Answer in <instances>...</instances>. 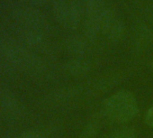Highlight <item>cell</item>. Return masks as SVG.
I'll list each match as a JSON object with an SVG mask.
<instances>
[{
	"label": "cell",
	"mask_w": 153,
	"mask_h": 138,
	"mask_svg": "<svg viewBox=\"0 0 153 138\" xmlns=\"http://www.w3.org/2000/svg\"><path fill=\"white\" fill-rule=\"evenodd\" d=\"M139 112L134 96L126 90H121L107 98L102 104V114L115 123H126L132 120Z\"/></svg>",
	"instance_id": "1"
},
{
	"label": "cell",
	"mask_w": 153,
	"mask_h": 138,
	"mask_svg": "<svg viewBox=\"0 0 153 138\" xmlns=\"http://www.w3.org/2000/svg\"><path fill=\"white\" fill-rule=\"evenodd\" d=\"M53 10L58 21L69 29L78 27L85 15L81 0H57Z\"/></svg>",
	"instance_id": "2"
},
{
	"label": "cell",
	"mask_w": 153,
	"mask_h": 138,
	"mask_svg": "<svg viewBox=\"0 0 153 138\" xmlns=\"http://www.w3.org/2000/svg\"><path fill=\"white\" fill-rule=\"evenodd\" d=\"M102 34L107 40L117 43L125 35L126 28L122 18L111 8H108L101 18Z\"/></svg>",
	"instance_id": "3"
},
{
	"label": "cell",
	"mask_w": 153,
	"mask_h": 138,
	"mask_svg": "<svg viewBox=\"0 0 153 138\" xmlns=\"http://www.w3.org/2000/svg\"><path fill=\"white\" fill-rule=\"evenodd\" d=\"M91 62L83 57H76L69 60L66 65V72L73 77H84L91 71Z\"/></svg>",
	"instance_id": "4"
},
{
	"label": "cell",
	"mask_w": 153,
	"mask_h": 138,
	"mask_svg": "<svg viewBox=\"0 0 153 138\" xmlns=\"http://www.w3.org/2000/svg\"><path fill=\"white\" fill-rule=\"evenodd\" d=\"M65 44L68 52L75 55L76 57H83L90 50L89 41L85 36H69L66 40Z\"/></svg>",
	"instance_id": "5"
},
{
	"label": "cell",
	"mask_w": 153,
	"mask_h": 138,
	"mask_svg": "<svg viewBox=\"0 0 153 138\" xmlns=\"http://www.w3.org/2000/svg\"><path fill=\"white\" fill-rule=\"evenodd\" d=\"M0 102H1L4 112L10 118H17L22 113V107L13 95L1 92L0 93Z\"/></svg>",
	"instance_id": "6"
},
{
	"label": "cell",
	"mask_w": 153,
	"mask_h": 138,
	"mask_svg": "<svg viewBox=\"0 0 153 138\" xmlns=\"http://www.w3.org/2000/svg\"><path fill=\"white\" fill-rule=\"evenodd\" d=\"M84 14L87 16L97 17L101 20L103 15L109 8L106 7L105 0H81Z\"/></svg>",
	"instance_id": "7"
},
{
	"label": "cell",
	"mask_w": 153,
	"mask_h": 138,
	"mask_svg": "<svg viewBox=\"0 0 153 138\" xmlns=\"http://www.w3.org/2000/svg\"><path fill=\"white\" fill-rule=\"evenodd\" d=\"M84 36L90 42L97 38L100 33H102L101 20L97 17L87 16L84 23Z\"/></svg>",
	"instance_id": "8"
},
{
	"label": "cell",
	"mask_w": 153,
	"mask_h": 138,
	"mask_svg": "<svg viewBox=\"0 0 153 138\" xmlns=\"http://www.w3.org/2000/svg\"><path fill=\"white\" fill-rule=\"evenodd\" d=\"M117 83L116 77H104L101 78L97 81H96L91 88H90V92L93 95H97V94H103L105 93L108 90H111L115 84Z\"/></svg>",
	"instance_id": "9"
},
{
	"label": "cell",
	"mask_w": 153,
	"mask_h": 138,
	"mask_svg": "<svg viewBox=\"0 0 153 138\" xmlns=\"http://www.w3.org/2000/svg\"><path fill=\"white\" fill-rule=\"evenodd\" d=\"M101 126V120L98 116H94L88 121L81 132L79 138H96Z\"/></svg>",
	"instance_id": "10"
},
{
	"label": "cell",
	"mask_w": 153,
	"mask_h": 138,
	"mask_svg": "<svg viewBox=\"0 0 153 138\" xmlns=\"http://www.w3.org/2000/svg\"><path fill=\"white\" fill-rule=\"evenodd\" d=\"M135 42L140 47H146L149 45L152 39V34L150 31L143 24H139L136 26L135 31Z\"/></svg>",
	"instance_id": "11"
},
{
	"label": "cell",
	"mask_w": 153,
	"mask_h": 138,
	"mask_svg": "<svg viewBox=\"0 0 153 138\" xmlns=\"http://www.w3.org/2000/svg\"><path fill=\"white\" fill-rule=\"evenodd\" d=\"M79 93V90L76 88H66L59 90L58 92H56L54 96V100L57 103H63L68 100H70L71 98H74Z\"/></svg>",
	"instance_id": "12"
},
{
	"label": "cell",
	"mask_w": 153,
	"mask_h": 138,
	"mask_svg": "<svg viewBox=\"0 0 153 138\" xmlns=\"http://www.w3.org/2000/svg\"><path fill=\"white\" fill-rule=\"evenodd\" d=\"M105 138H136V134L131 128L122 127L115 130Z\"/></svg>",
	"instance_id": "13"
},
{
	"label": "cell",
	"mask_w": 153,
	"mask_h": 138,
	"mask_svg": "<svg viewBox=\"0 0 153 138\" xmlns=\"http://www.w3.org/2000/svg\"><path fill=\"white\" fill-rule=\"evenodd\" d=\"M17 138H42V134L37 130H31L20 134Z\"/></svg>",
	"instance_id": "14"
},
{
	"label": "cell",
	"mask_w": 153,
	"mask_h": 138,
	"mask_svg": "<svg viewBox=\"0 0 153 138\" xmlns=\"http://www.w3.org/2000/svg\"><path fill=\"white\" fill-rule=\"evenodd\" d=\"M145 122L148 125L153 128V107H151L146 113Z\"/></svg>",
	"instance_id": "15"
},
{
	"label": "cell",
	"mask_w": 153,
	"mask_h": 138,
	"mask_svg": "<svg viewBox=\"0 0 153 138\" xmlns=\"http://www.w3.org/2000/svg\"><path fill=\"white\" fill-rule=\"evenodd\" d=\"M152 67H153V62H152Z\"/></svg>",
	"instance_id": "16"
}]
</instances>
